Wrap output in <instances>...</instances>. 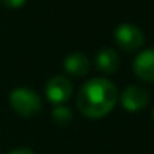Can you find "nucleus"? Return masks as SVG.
<instances>
[{"mask_svg": "<svg viewBox=\"0 0 154 154\" xmlns=\"http://www.w3.org/2000/svg\"><path fill=\"white\" fill-rule=\"evenodd\" d=\"M115 42L124 51H136L143 44V33L142 30L130 23H122L115 29Z\"/></svg>", "mask_w": 154, "mask_h": 154, "instance_id": "obj_3", "label": "nucleus"}, {"mask_svg": "<svg viewBox=\"0 0 154 154\" xmlns=\"http://www.w3.org/2000/svg\"><path fill=\"white\" fill-rule=\"evenodd\" d=\"M0 3L9 9H18L26 3V0H0Z\"/></svg>", "mask_w": 154, "mask_h": 154, "instance_id": "obj_10", "label": "nucleus"}, {"mask_svg": "<svg viewBox=\"0 0 154 154\" xmlns=\"http://www.w3.org/2000/svg\"><path fill=\"white\" fill-rule=\"evenodd\" d=\"M89 59L83 53H71L63 60V68L74 77H83L89 72Z\"/></svg>", "mask_w": 154, "mask_h": 154, "instance_id": "obj_8", "label": "nucleus"}, {"mask_svg": "<svg viewBox=\"0 0 154 154\" xmlns=\"http://www.w3.org/2000/svg\"><path fill=\"white\" fill-rule=\"evenodd\" d=\"M152 119H154V109H152Z\"/></svg>", "mask_w": 154, "mask_h": 154, "instance_id": "obj_12", "label": "nucleus"}, {"mask_svg": "<svg viewBox=\"0 0 154 154\" xmlns=\"http://www.w3.org/2000/svg\"><path fill=\"white\" fill-rule=\"evenodd\" d=\"M45 95L50 103L62 106L72 95V83L63 75H54L45 85Z\"/></svg>", "mask_w": 154, "mask_h": 154, "instance_id": "obj_4", "label": "nucleus"}, {"mask_svg": "<svg viewBox=\"0 0 154 154\" xmlns=\"http://www.w3.org/2000/svg\"><path fill=\"white\" fill-rule=\"evenodd\" d=\"M9 154H35V152L32 149H29V148H18V149L11 151Z\"/></svg>", "mask_w": 154, "mask_h": 154, "instance_id": "obj_11", "label": "nucleus"}, {"mask_svg": "<svg viewBox=\"0 0 154 154\" xmlns=\"http://www.w3.org/2000/svg\"><path fill=\"white\" fill-rule=\"evenodd\" d=\"M51 116L56 124L59 125H66L72 121V112L66 106H56L51 112Z\"/></svg>", "mask_w": 154, "mask_h": 154, "instance_id": "obj_9", "label": "nucleus"}, {"mask_svg": "<svg viewBox=\"0 0 154 154\" xmlns=\"http://www.w3.org/2000/svg\"><path fill=\"white\" fill-rule=\"evenodd\" d=\"M133 71L143 82H154V48L143 50L133 60Z\"/></svg>", "mask_w": 154, "mask_h": 154, "instance_id": "obj_6", "label": "nucleus"}, {"mask_svg": "<svg viewBox=\"0 0 154 154\" xmlns=\"http://www.w3.org/2000/svg\"><path fill=\"white\" fill-rule=\"evenodd\" d=\"M121 106L127 112H139L146 107L149 101V94L142 86H128L121 94Z\"/></svg>", "mask_w": 154, "mask_h": 154, "instance_id": "obj_5", "label": "nucleus"}, {"mask_svg": "<svg viewBox=\"0 0 154 154\" xmlns=\"http://www.w3.org/2000/svg\"><path fill=\"white\" fill-rule=\"evenodd\" d=\"M11 107L24 118H32L38 115L42 109L41 97L29 88H17L9 94Z\"/></svg>", "mask_w": 154, "mask_h": 154, "instance_id": "obj_2", "label": "nucleus"}, {"mask_svg": "<svg viewBox=\"0 0 154 154\" xmlns=\"http://www.w3.org/2000/svg\"><path fill=\"white\" fill-rule=\"evenodd\" d=\"M75 101L83 116L89 119H100L113 110L118 101V91L110 80L95 77L79 89Z\"/></svg>", "mask_w": 154, "mask_h": 154, "instance_id": "obj_1", "label": "nucleus"}, {"mask_svg": "<svg viewBox=\"0 0 154 154\" xmlns=\"http://www.w3.org/2000/svg\"><path fill=\"white\" fill-rule=\"evenodd\" d=\"M95 65L103 74H113L119 68V56L110 47H103L95 56Z\"/></svg>", "mask_w": 154, "mask_h": 154, "instance_id": "obj_7", "label": "nucleus"}]
</instances>
